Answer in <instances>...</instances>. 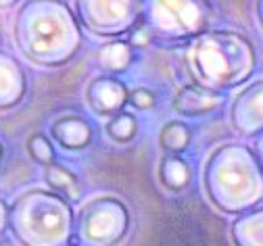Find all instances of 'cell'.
Listing matches in <instances>:
<instances>
[{
    "instance_id": "1",
    "label": "cell",
    "mask_w": 263,
    "mask_h": 246,
    "mask_svg": "<svg viewBox=\"0 0 263 246\" xmlns=\"http://www.w3.org/2000/svg\"><path fill=\"white\" fill-rule=\"evenodd\" d=\"M15 42L42 67L69 63L82 46V29L73 7L61 0H29L15 17Z\"/></svg>"
},
{
    "instance_id": "2",
    "label": "cell",
    "mask_w": 263,
    "mask_h": 246,
    "mask_svg": "<svg viewBox=\"0 0 263 246\" xmlns=\"http://www.w3.org/2000/svg\"><path fill=\"white\" fill-rule=\"evenodd\" d=\"M184 61L196 86L221 92L245 84L253 75L257 54L242 33L205 31L190 40Z\"/></svg>"
},
{
    "instance_id": "3",
    "label": "cell",
    "mask_w": 263,
    "mask_h": 246,
    "mask_svg": "<svg viewBox=\"0 0 263 246\" xmlns=\"http://www.w3.org/2000/svg\"><path fill=\"white\" fill-rule=\"evenodd\" d=\"M205 192L223 213L242 215L263 198V169L255 153L240 144H226L205 163Z\"/></svg>"
},
{
    "instance_id": "4",
    "label": "cell",
    "mask_w": 263,
    "mask_h": 246,
    "mask_svg": "<svg viewBox=\"0 0 263 246\" xmlns=\"http://www.w3.org/2000/svg\"><path fill=\"white\" fill-rule=\"evenodd\" d=\"M76 215L50 190H27L9 206V230L23 246H69Z\"/></svg>"
},
{
    "instance_id": "5",
    "label": "cell",
    "mask_w": 263,
    "mask_h": 246,
    "mask_svg": "<svg viewBox=\"0 0 263 246\" xmlns=\"http://www.w3.org/2000/svg\"><path fill=\"white\" fill-rule=\"evenodd\" d=\"M140 23L151 38L170 42L192 40L205 33L209 23V5L199 0H148L142 3Z\"/></svg>"
},
{
    "instance_id": "6",
    "label": "cell",
    "mask_w": 263,
    "mask_h": 246,
    "mask_svg": "<svg viewBox=\"0 0 263 246\" xmlns=\"http://www.w3.org/2000/svg\"><path fill=\"white\" fill-rule=\"evenodd\" d=\"M129 228L127 206L111 196L94 198L76 217L73 238L78 246H117Z\"/></svg>"
},
{
    "instance_id": "7",
    "label": "cell",
    "mask_w": 263,
    "mask_h": 246,
    "mask_svg": "<svg viewBox=\"0 0 263 246\" xmlns=\"http://www.w3.org/2000/svg\"><path fill=\"white\" fill-rule=\"evenodd\" d=\"M80 21L94 36L115 38L140 21L142 3L134 0H82L73 5Z\"/></svg>"
},
{
    "instance_id": "8",
    "label": "cell",
    "mask_w": 263,
    "mask_h": 246,
    "mask_svg": "<svg viewBox=\"0 0 263 246\" xmlns=\"http://www.w3.org/2000/svg\"><path fill=\"white\" fill-rule=\"evenodd\" d=\"M230 119L238 134L261 136L263 134V80L249 84L232 102Z\"/></svg>"
},
{
    "instance_id": "9",
    "label": "cell",
    "mask_w": 263,
    "mask_h": 246,
    "mask_svg": "<svg viewBox=\"0 0 263 246\" xmlns=\"http://www.w3.org/2000/svg\"><path fill=\"white\" fill-rule=\"evenodd\" d=\"M127 88L123 82H119L117 78H96L88 90H86V98L88 104L92 107L94 113L103 115V117H113L117 113L123 111V107L127 104Z\"/></svg>"
},
{
    "instance_id": "10",
    "label": "cell",
    "mask_w": 263,
    "mask_h": 246,
    "mask_svg": "<svg viewBox=\"0 0 263 246\" xmlns=\"http://www.w3.org/2000/svg\"><path fill=\"white\" fill-rule=\"evenodd\" d=\"M221 100H223L221 92H213L196 84H188L178 90V94L172 100V107L180 115L199 117V115H207L215 111L217 107H221Z\"/></svg>"
},
{
    "instance_id": "11",
    "label": "cell",
    "mask_w": 263,
    "mask_h": 246,
    "mask_svg": "<svg viewBox=\"0 0 263 246\" xmlns=\"http://www.w3.org/2000/svg\"><path fill=\"white\" fill-rule=\"evenodd\" d=\"M25 90L27 80L19 61L7 52H0V111L17 107L25 96Z\"/></svg>"
},
{
    "instance_id": "12",
    "label": "cell",
    "mask_w": 263,
    "mask_h": 246,
    "mask_svg": "<svg viewBox=\"0 0 263 246\" xmlns=\"http://www.w3.org/2000/svg\"><path fill=\"white\" fill-rule=\"evenodd\" d=\"M50 134L57 140V144L67 148V150H82L92 142V138H94L92 125L80 115L59 117L50 125Z\"/></svg>"
},
{
    "instance_id": "13",
    "label": "cell",
    "mask_w": 263,
    "mask_h": 246,
    "mask_svg": "<svg viewBox=\"0 0 263 246\" xmlns=\"http://www.w3.org/2000/svg\"><path fill=\"white\" fill-rule=\"evenodd\" d=\"M234 246H263V209H253L238 215L232 223Z\"/></svg>"
},
{
    "instance_id": "14",
    "label": "cell",
    "mask_w": 263,
    "mask_h": 246,
    "mask_svg": "<svg viewBox=\"0 0 263 246\" xmlns=\"http://www.w3.org/2000/svg\"><path fill=\"white\" fill-rule=\"evenodd\" d=\"M96 61L101 65V69L109 73H121L125 69H129L132 61H134V48H132L125 40H113L101 46L96 54Z\"/></svg>"
},
{
    "instance_id": "15",
    "label": "cell",
    "mask_w": 263,
    "mask_h": 246,
    "mask_svg": "<svg viewBox=\"0 0 263 246\" xmlns=\"http://www.w3.org/2000/svg\"><path fill=\"white\" fill-rule=\"evenodd\" d=\"M44 180L50 186V192L59 194L67 202L80 198V180H78V175L73 171H69L67 167L57 165V163L48 165L44 169Z\"/></svg>"
},
{
    "instance_id": "16",
    "label": "cell",
    "mask_w": 263,
    "mask_h": 246,
    "mask_svg": "<svg viewBox=\"0 0 263 246\" xmlns=\"http://www.w3.org/2000/svg\"><path fill=\"white\" fill-rule=\"evenodd\" d=\"M190 178H192L190 165L184 159H180L178 155H167L165 159L161 161L159 180L167 190H176V192L184 190L190 184Z\"/></svg>"
},
{
    "instance_id": "17",
    "label": "cell",
    "mask_w": 263,
    "mask_h": 246,
    "mask_svg": "<svg viewBox=\"0 0 263 246\" xmlns=\"http://www.w3.org/2000/svg\"><path fill=\"white\" fill-rule=\"evenodd\" d=\"M192 134L188 129L186 123L182 121H170L163 125L161 134H159V144L163 150H167L170 155H180L190 146Z\"/></svg>"
},
{
    "instance_id": "18",
    "label": "cell",
    "mask_w": 263,
    "mask_h": 246,
    "mask_svg": "<svg viewBox=\"0 0 263 246\" xmlns=\"http://www.w3.org/2000/svg\"><path fill=\"white\" fill-rule=\"evenodd\" d=\"M136 129H138V121L134 115H129V113H117L109 119L107 123V134L115 140V142H129L132 138L136 136Z\"/></svg>"
},
{
    "instance_id": "19",
    "label": "cell",
    "mask_w": 263,
    "mask_h": 246,
    "mask_svg": "<svg viewBox=\"0 0 263 246\" xmlns=\"http://www.w3.org/2000/svg\"><path fill=\"white\" fill-rule=\"evenodd\" d=\"M27 150L31 155V159L38 161L40 165H52L54 163V148L50 144V140L42 134H34L27 140Z\"/></svg>"
},
{
    "instance_id": "20",
    "label": "cell",
    "mask_w": 263,
    "mask_h": 246,
    "mask_svg": "<svg viewBox=\"0 0 263 246\" xmlns=\"http://www.w3.org/2000/svg\"><path fill=\"white\" fill-rule=\"evenodd\" d=\"M127 102H132L140 111H146V109L155 107V94L151 90H146V88H136L134 92L127 96Z\"/></svg>"
},
{
    "instance_id": "21",
    "label": "cell",
    "mask_w": 263,
    "mask_h": 246,
    "mask_svg": "<svg viewBox=\"0 0 263 246\" xmlns=\"http://www.w3.org/2000/svg\"><path fill=\"white\" fill-rule=\"evenodd\" d=\"M9 230V204L0 198V234Z\"/></svg>"
},
{
    "instance_id": "22",
    "label": "cell",
    "mask_w": 263,
    "mask_h": 246,
    "mask_svg": "<svg viewBox=\"0 0 263 246\" xmlns=\"http://www.w3.org/2000/svg\"><path fill=\"white\" fill-rule=\"evenodd\" d=\"M255 157H257V161H259V165H261V169H263V134L261 136H257V140H255Z\"/></svg>"
},
{
    "instance_id": "23",
    "label": "cell",
    "mask_w": 263,
    "mask_h": 246,
    "mask_svg": "<svg viewBox=\"0 0 263 246\" xmlns=\"http://www.w3.org/2000/svg\"><path fill=\"white\" fill-rule=\"evenodd\" d=\"M257 19H259V23H261V27H263V0H261V3H257Z\"/></svg>"
},
{
    "instance_id": "24",
    "label": "cell",
    "mask_w": 263,
    "mask_h": 246,
    "mask_svg": "<svg viewBox=\"0 0 263 246\" xmlns=\"http://www.w3.org/2000/svg\"><path fill=\"white\" fill-rule=\"evenodd\" d=\"M0 159H3V146H0Z\"/></svg>"
},
{
    "instance_id": "25",
    "label": "cell",
    "mask_w": 263,
    "mask_h": 246,
    "mask_svg": "<svg viewBox=\"0 0 263 246\" xmlns=\"http://www.w3.org/2000/svg\"><path fill=\"white\" fill-rule=\"evenodd\" d=\"M69 246H71V244H69Z\"/></svg>"
}]
</instances>
